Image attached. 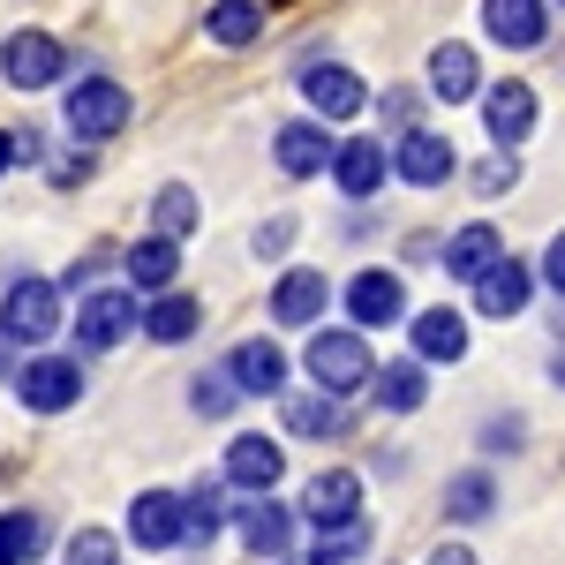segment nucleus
Instances as JSON below:
<instances>
[{"label": "nucleus", "mask_w": 565, "mask_h": 565, "mask_svg": "<svg viewBox=\"0 0 565 565\" xmlns=\"http://www.w3.org/2000/svg\"><path fill=\"white\" fill-rule=\"evenodd\" d=\"M302 370L317 392H362L370 377H377V354H370V340H362V324H324L317 340L302 348Z\"/></svg>", "instance_id": "1"}, {"label": "nucleus", "mask_w": 565, "mask_h": 565, "mask_svg": "<svg viewBox=\"0 0 565 565\" xmlns=\"http://www.w3.org/2000/svg\"><path fill=\"white\" fill-rule=\"evenodd\" d=\"M129 90L114 84V76H76V84H68V98H61V121H68V136H76V143H106V136H121L129 129Z\"/></svg>", "instance_id": "2"}, {"label": "nucleus", "mask_w": 565, "mask_h": 565, "mask_svg": "<svg viewBox=\"0 0 565 565\" xmlns=\"http://www.w3.org/2000/svg\"><path fill=\"white\" fill-rule=\"evenodd\" d=\"M0 332L23 348H45L53 332H61V287L39 279V271H23V279H8V295H0Z\"/></svg>", "instance_id": "3"}, {"label": "nucleus", "mask_w": 565, "mask_h": 565, "mask_svg": "<svg viewBox=\"0 0 565 565\" xmlns=\"http://www.w3.org/2000/svg\"><path fill=\"white\" fill-rule=\"evenodd\" d=\"M8 385H15V399H23L31 415H68V407L84 399V362H76V354H45L39 348V354L15 362Z\"/></svg>", "instance_id": "4"}, {"label": "nucleus", "mask_w": 565, "mask_h": 565, "mask_svg": "<svg viewBox=\"0 0 565 565\" xmlns=\"http://www.w3.org/2000/svg\"><path fill=\"white\" fill-rule=\"evenodd\" d=\"M136 324H143V302H136L129 287L76 295V348L84 354H106V348H121V340H136Z\"/></svg>", "instance_id": "5"}, {"label": "nucleus", "mask_w": 565, "mask_h": 565, "mask_svg": "<svg viewBox=\"0 0 565 565\" xmlns=\"http://www.w3.org/2000/svg\"><path fill=\"white\" fill-rule=\"evenodd\" d=\"M0 76L15 90H53L68 76V45L53 31H15V39H0Z\"/></svg>", "instance_id": "6"}, {"label": "nucleus", "mask_w": 565, "mask_h": 565, "mask_svg": "<svg viewBox=\"0 0 565 565\" xmlns=\"http://www.w3.org/2000/svg\"><path fill=\"white\" fill-rule=\"evenodd\" d=\"M302 98L317 121H354L362 106H370V84L354 76L348 61H309L302 68Z\"/></svg>", "instance_id": "7"}, {"label": "nucleus", "mask_w": 565, "mask_h": 565, "mask_svg": "<svg viewBox=\"0 0 565 565\" xmlns=\"http://www.w3.org/2000/svg\"><path fill=\"white\" fill-rule=\"evenodd\" d=\"M129 543L136 551H181L189 543V498L181 490H143L129 505Z\"/></svg>", "instance_id": "8"}, {"label": "nucleus", "mask_w": 565, "mask_h": 565, "mask_svg": "<svg viewBox=\"0 0 565 565\" xmlns=\"http://www.w3.org/2000/svg\"><path fill=\"white\" fill-rule=\"evenodd\" d=\"M218 476L234 482L242 498H264L271 482L287 476V452H279V437H264V430H242L234 445H226V468Z\"/></svg>", "instance_id": "9"}, {"label": "nucleus", "mask_w": 565, "mask_h": 565, "mask_svg": "<svg viewBox=\"0 0 565 565\" xmlns=\"http://www.w3.org/2000/svg\"><path fill=\"white\" fill-rule=\"evenodd\" d=\"M348 317L362 332L407 324V279H399V271H354L348 279Z\"/></svg>", "instance_id": "10"}, {"label": "nucleus", "mask_w": 565, "mask_h": 565, "mask_svg": "<svg viewBox=\"0 0 565 565\" xmlns=\"http://www.w3.org/2000/svg\"><path fill=\"white\" fill-rule=\"evenodd\" d=\"M121 271H129V287H136V295L151 302V295H167V287L181 279V242L151 226V234H136L129 249H121Z\"/></svg>", "instance_id": "11"}, {"label": "nucleus", "mask_w": 565, "mask_h": 565, "mask_svg": "<svg viewBox=\"0 0 565 565\" xmlns=\"http://www.w3.org/2000/svg\"><path fill=\"white\" fill-rule=\"evenodd\" d=\"M392 174V151L377 143V136H348V143H332V181H340V196H377Z\"/></svg>", "instance_id": "12"}, {"label": "nucleus", "mask_w": 565, "mask_h": 565, "mask_svg": "<svg viewBox=\"0 0 565 565\" xmlns=\"http://www.w3.org/2000/svg\"><path fill=\"white\" fill-rule=\"evenodd\" d=\"M452 159H460V151H452L437 129H407L399 143H392V174L407 181V189H437V181H452Z\"/></svg>", "instance_id": "13"}, {"label": "nucleus", "mask_w": 565, "mask_h": 565, "mask_svg": "<svg viewBox=\"0 0 565 565\" xmlns=\"http://www.w3.org/2000/svg\"><path fill=\"white\" fill-rule=\"evenodd\" d=\"M482 31L505 53H535V45L551 39V8L543 0H482Z\"/></svg>", "instance_id": "14"}, {"label": "nucleus", "mask_w": 565, "mask_h": 565, "mask_svg": "<svg viewBox=\"0 0 565 565\" xmlns=\"http://www.w3.org/2000/svg\"><path fill=\"white\" fill-rule=\"evenodd\" d=\"M302 521L332 527V521H362V476L354 468H317L302 490Z\"/></svg>", "instance_id": "15"}, {"label": "nucleus", "mask_w": 565, "mask_h": 565, "mask_svg": "<svg viewBox=\"0 0 565 565\" xmlns=\"http://www.w3.org/2000/svg\"><path fill=\"white\" fill-rule=\"evenodd\" d=\"M295 521H302V513H287V505H279L271 490H264V498H249V505L234 513L242 543H249L257 558H287V551H295Z\"/></svg>", "instance_id": "16"}, {"label": "nucleus", "mask_w": 565, "mask_h": 565, "mask_svg": "<svg viewBox=\"0 0 565 565\" xmlns=\"http://www.w3.org/2000/svg\"><path fill=\"white\" fill-rule=\"evenodd\" d=\"M407 340H415V362H460L468 354V317L460 309H415L407 317Z\"/></svg>", "instance_id": "17"}, {"label": "nucleus", "mask_w": 565, "mask_h": 565, "mask_svg": "<svg viewBox=\"0 0 565 565\" xmlns=\"http://www.w3.org/2000/svg\"><path fill=\"white\" fill-rule=\"evenodd\" d=\"M271 159H279V174L309 181V174H324V167H332V136H324L317 114H309V121H287V129L271 136Z\"/></svg>", "instance_id": "18"}, {"label": "nucleus", "mask_w": 565, "mask_h": 565, "mask_svg": "<svg viewBox=\"0 0 565 565\" xmlns=\"http://www.w3.org/2000/svg\"><path fill=\"white\" fill-rule=\"evenodd\" d=\"M143 340H159V348H181V340H196L204 332V302L196 295H181V287H167V295H151L143 302V324H136Z\"/></svg>", "instance_id": "19"}, {"label": "nucleus", "mask_w": 565, "mask_h": 565, "mask_svg": "<svg viewBox=\"0 0 565 565\" xmlns=\"http://www.w3.org/2000/svg\"><path fill=\"white\" fill-rule=\"evenodd\" d=\"M482 129H490L498 151H513V143L535 129V90L527 84H490L482 90Z\"/></svg>", "instance_id": "20"}, {"label": "nucleus", "mask_w": 565, "mask_h": 565, "mask_svg": "<svg viewBox=\"0 0 565 565\" xmlns=\"http://www.w3.org/2000/svg\"><path fill=\"white\" fill-rule=\"evenodd\" d=\"M527 302H535V271H527L521 257H498L476 279V309H482V317H521Z\"/></svg>", "instance_id": "21"}, {"label": "nucleus", "mask_w": 565, "mask_h": 565, "mask_svg": "<svg viewBox=\"0 0 565 565\" xmlns=\"http://www.w3.org/2000/svg\"><path fill=\"white\" fill-rule=\"evenodd\" d=\"M226 370H234V385L249 392V399H279L287 392V348L279 340H242Z\"/></svg>", "instance_id": "22"}, {"label": "nucleus", "mask_w": 565, "mask_h": 565, "mask_svg": "<svg viewBox=\"0 0 565 565\" xmlns=\"http://www.w3.org/2000/svg\"><path fill=\"white\" fill-rule=\"evenodd\" d=\"M324 302H332V279L324 271H279V287H271V324H317L324 317Z\"/></svg>", "instance_id": "23"}, {"label": "nucleus", "mask_w": 565, "mask_h": 565, "mask_svg": "<svg viewBox=\"0 0 565 565\" xmlns=\"http://www.w3.org/2000/svg\"><path fill=\"white\" fill-rule=\"evenodd\" d=\"M279 423L295 437H340L348 407H340V392H279Z\"/></svg>", "instance_id": "24"}, {"label": "nucleus", "mask_w": 565, "mask_h": 565, "mask_svg": "<svg viewBox=\"0 0 565 565\" xmlns=\"http://www.w3.org/2000/svg\"><path fill=\"white\" fill-rule=\"evenodd\" d=\"M498 257H505L498 226H490V218H476V226H460V234L445 242V279H468V287H476V279H482Z\"/></svg>", "instance_id": "25"}, {"label": "nucleus", "mask_w": 565, "mask_h": 565, "mask_svg": "<svg viewBox=\"0 0 565 565\" xmlns=\"http://www.w3.org/2000/svg\"><path fill=\"white\" fill-rule=\"evenodd\" d=\"M370 385H377V407H385V415H415V407L430 399V362H415V354H407V362H385Z\"/></svg>", "instance_id": "26"}, {"label": "nucleus", "mask_w": 565, "mask_h": 565, "mask_svg": "<svg viewBox=\"0 0 565 565\" xmlns=\"http://www.w3.org/2000/svg\"><path fill=\"white\" fill-rule=\"evenodd\" d=\"M204 39L226 45V53L257 45V39H264V0H212V15H204Z\"/></svg>", "instance_id": "27"}, {"label": "nucleus", "mask_w": 565, "mask_h": 565, "mask_svg": "<svg viewBox=\"0 0 565 565\" xmlns=\"http://www.w3.org/2000/svg\"><path fill=\"white\" fill-rule=\"evenodd\" d=\"M430 90L437 98H445V106H460V98H476L482 90V68H476V53H468V45H437L430 53Z\"/></svg>", "instance_id": "28"}, {"label": "nucleus", "mask_w": 565, "mask_h": 565, "mask_svg": "<svg viewBox=\"0 0 565 565\" xmlns=\"http://www.w3.org/2000/svg\"><path fill=\"white\" fill-rule=\"evenodd\" d=\"M45 521L31 513V505H15V513H0V565H39L45 558Z\"/></svg>", "instance_id": "29"}, {"label": "nucleus", "mask_w": 565, "mask_h": 565, "mask_svg": "<svg viewBox=\"0 0 565 565\" xmlns=\"http://www.w3.org/2000/svg\"><path fill=\"white\" fill-rule=\"evenodd\" d=\"M151 226H159V234H174V242H189V234L204 226V204H196V189H189V181H167V189L151 196Z\"/></svg>", "instance_id": "30"}, {"label": "nucleus", "mask_w": 565, "mask_h": 565, "mask_svg": "<svg viewBox=\"0 0 565 565\" xmlns=\"http://www.w3.org/2000/svg\"><path fill=\"white\" fill-rule=\"evenodd\" d=\"M490 505H498V482L482 476V468L445 482V521H490Z\"/></svg>", "instance_id": "31"}, {"label": "nucleus", "mask_w": 565, "mask_h": 565, "mask_svg": "<svg viewBox=\"0 0 565 565\" xmlns=\"http://www.w3.org/2000/svg\"><path fill=\"white\" fill-rule=\"evenodd\" d=\"M242 399H249V392L234 385V370H204V377H189V407H196L204 423H226Z\"/></svg>", "instance_id": "32"}, {"label": "nucleus", "mask_w": 565, "mask_h": 565, "mask_svg": "<svg viewBox=\"0 0 565 565\" xmlns=\"http://www.w3.org/2000/svg\"><path fill=\"white\" fill-rule=\"evenodd\" d=\"M189 498V543H212L218 527H226V498H218V482H196V490H181Z\"/></svg>", "instance_id": "33"}, {"label": "nucleus", "mask_w": 565, "mask_h": 565, "mask_svg": "<svg viewBox=\"0 0 565 565\" xmlns=\"http://www.w3.org/2000/svg\"><path fill=\"white\" fill-rule=\"evenodd\" d=\"M362 543H370V527H362V521H332V527H317V551H309V558L348 565L354 551H362Z\"/></svg>", "instance_id": "34"}, {"label": "nucleus", "mask_w": 565, "mask_h": 565, "mask_svg": "<svg viewBox=\"0 0 565 565\" xmlns=\"http://www.w3.org/2000/svg\"><path fill=\"white\" fill-rule=\"evenodd\" d=\"M68 565H114V535L106 527H76L68 535Z\"/></svg>", "instance_id": "35"}, {"label": "nucleus", "mask_w": 565, "mask_h": 565, "mask_svg": "<svg viewBox=\"0 0 565 565\" xmlns=\"http://www.w3.org/2000/svg\"><path fill=\"white\" fill-rule=\"evenodd\" d=\"M521 181V159H482L476 167V196H505Z\"/></svg>", "instance_id": "36"}, {"label": "nucleus", "mask_w": 565, "mask_h": 565, "mask_svg": "<svg viewBox=\"0 0 565 565\" xmlns=\"http://www.w3.org/2000/svg\"><path fill=\"white\" fill-rule=\"evenodd\" d=\"M287 242H295V218H264L257 234H249V249H257V257H287Z\"/></svg>", "instance_id": "37"}, {"label": "nucleus", "mask_w": 565, "mask_h": 565, "mask_svg": "<svg viewBox=\"0 0 565 565\" xmlns=\"http://www.w3.org/2000/svg\"><path fill=\"white\" fill-rule=\"evenodd\" d=\"M377 106H385V121H399V129H415V121H423V90H385Z\"/></svg>", "instance_id": "38"}, {"label": "nucleus", "mask_w": 565, "mask_h": 565, "mask_svg": "<svg viewBox=\"0 0 565 565\" xmlns=\"http://www.w3.org/2000/svg\"><path fill=\"white\" fill-rule=\"evenodd\" d=\"M543 287L565 295V234H551V249H543Z\"/></svg>", "instance_id": "39"}, {"label": "nucleus", "mask_w": 565, "mask_h": 565, "mask_svg": "<svg viewBox=\"0 0 565 565\" xmlns=\"http://www.w3.org/2000/svg\"><path fill=\"white\" fill-rule=\"evenodd\" d=\"M90 174V159H84V151H76V159H61V167H53V189H76V181H84Z\"/></svg>", "instance_id": "40"}, {"label": "nucleus", "mask_w": 565, "mask_h": 565, "mask_svg": "<svg viewBox=\"0 0 565 565\" xmlns=\"http://www.w3.org/2000/svg\"><path fill=\"white\" fill-rule=\"evenodd\" d=\"M430 565H476V551H468V543H437Z\"/></svg>", "instance_id": "41"}, {"label": "nucleus", "mask_w": 565, "mask_h": 565, "mask_svg": "<svg viewBox=\"0 0 565 565\" xmlns=\"http://www.w3.org/2000/svg\"><path fill=\"white\" fill-rule=\"evenodd\" d=\"M8 167H23V151H15V136H0V174H8Z\"/></svg>", "instance_id": "42"}, {"label": "nucleus", "mask_w": 565, "mask_h": 565, "mask_svg": "<svg viewBox=\"0 0 565 565\" xmlns=\"http://www.w3.org/2000/svg\"><path fill=\"white\" fill-rule=\"evenodd\" d=\"M0 377H15V340L0 332Z\"/></svg>", "instance_id": "43"}, {"label": "nucleus", "mask_w": 565, "mask_h": 565, "mask_svg": "<svg viewBox=\"0 0 565 565\" xmlns=\"http://www.w3.org/2000/svg\"><path fill=\"white\" fill-rule=\"evenodd\" d=\"M302 565H332V558H302Z\"/></svg>", "instance_id": "44"}, {"label": "nucleus", "mask_w": 565, "mask_h": 565, "mask_svg": "<svg viewBox=\"0 0 565 565\" xmlns=\"http://www.w3.org/2000/svg\"><path fill=\"white\" fill-rule=\"evenodd\" d=\"M264 8H271V0H264Z\"/></svg>", "instance_id": "45"}]
</instances>
